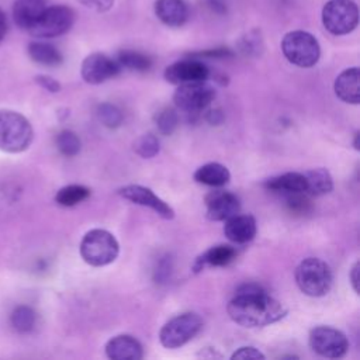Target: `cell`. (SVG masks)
Returning <instances> with one entry per match:
<instances>
[{"label":"cell","instance_id":"ab89813d","mask_svg":"<svg viewBox=\"0 0 360 360\" xmlns=\"http://www.w3.org/2000/svg\"><path fill=\"white\" fill-rule=\"evenodd\" d=\"M6 32H7V20H6L4 13L0 8V42L4 39Z\"/></svg>","mask_w":360,"mask_h":360},{"label":"cell","instance_id":"cb8c5ba5","mask_svg":"<svg viewBox=\"0 0 360 360\" xmlns=\"http://www.w3.org/2000/svg\"><path fill=\"white\" fill-rule=\"evenodd\" d=\"M307 180V190L305 193L309 195H323L332 191L333 188V179L330 173L323 167L311 169L304 173Z\"/></svg>","mask_w":360,"mask_h":360},{"label":"cell","instance_id":"ba28073f","mask_svg":"<svg viewBox=\"0 0 360 360\" xmlns=\"http://www.w3.org/2000/svg\"><path fill=\"white\" fill-rule=\"evenodd\" d=\"M75 22V11L65 4L46 6L28 32L35 38H55L68 32Z\"/></svg>","mask_w":360,"mask_h":360},{"label":"cell","instance_id":"484cf974","mask_svg":"<svg viewBox=\"0 0 360 360\" xmlns=\"http://www.w3.org/2000/svg\"><path fill=\"white\" fill-rule=\"evenodd\" d=\"M90 197V188L82 184H69L58 190L55 195L56 204L62 207H73Z\"/></svg>","mask_w":360,"mask_h":360},{"label":"cell","instance_id":"8fae6325","mask_svg":"<svg viewBox=\"0 0 360 360\" xmlns=\"http://www.w3.org/2000/svg\"><path fill=\"white\" fill-rule=\"evenodd\" d=\"M121 72L118 62L104 53L94 52L84 58L82 63V77L89 84H100L115 77Z\"/></svg>","mask_w":360,"mask_h":360},{"label":"cell","instance_id":"8992f818","mask_svg":"<svg viewBox=\"0 0 360 360\" xmlns=\"http://www.w3.org/2000/svg\"><path fill=\"white\" fill-rule=\"evenodd\" d=\"M202 328V319L195 312H184L169 319L159 332L160 345L166 349H177L190 342Z\"/></svg>","mask_w":360,"mask_h":360},{"label":"cell","instance_id":"9c48e42d","mask_svg":"<svg viewBox=\"0 0 360 360\" xmlns=\"http://www.w3.org/2000/svg\"><path fill=\"white\" fill-rule=\"evenodd\" d=\"M214 97L215 89L207 80H200L179 84L173 94V101L181 111L198 112L208 107Z\"/></svg>","mask_w":360,"mask_h":360},{"label":"cell","instance_id":"4dcf8cb0","mask_svg":"<svg viewBox=\"0 0 360 360\" xmlns=\"http://www.w3.org/2000/svg\"><path fill=\"white\" fill-rule=\"evenodd\" d=\"M155 122L158 129L163 134V135H170L173 134V131L177 128L179 124V117L176 114V111L173 108H162L155 114Z\"/></svg>","mask_w":360,"mask_h":360},{"label":"cell","instance_id":"7c38bea8","mask_svg":"<svg viewBox=\"0 0 360 360\" xmlns=\"http://www.w3.org/2000/svg\"><path fill=\"white\" fill-rule=\"evenodd\" d=\"M118 194L134 204L150 208L163 219L174 218L173 208L167 202H165L160 197H158L150 188H148L145 186L128 184V186H124L122 188H120Z\"/></svg>","mask_w":360,"mask_h":360},{"label":"cell","instance_id":"e575fe53","mask_svg":"<svg viewBox=\"0 0 360 360\" xmlns=\"http://www.w3.org/2000/svg\"><path fill=\"white\" fill-rule=\"evenodd\" d=\"M190 56L191 58H229L232 56V51L228 48H215V49H205L201 52H195Z\"/></svg>","mask_w":360,"mask_h":360},{"label":"cell","instance_id":"9a60e30c","mask_svg":"<svg viewBox=\"0 0 360 360\" xmlns=\"http://www.w3.org/2000/svg\"><path fill=\"white\" fill-rule=\"evenodd\" d=\"M105 354L111 360H141L143 357V349L136 338L118 335L107 342Z\"/></svg>","mask_w":360,"mask_h":360},{"label":"cell","instance_id":"d6986e66","mask_svg":"<svg viewBox=\"0 0 360 360\" xmlns=\"http://www.w3.org/2000/svg\"><path fill=\"white\" fill-rule=\"evenodd\" d=\"M45 8L46 0H15L13 6V17L15 24L28 32Z\"/></svg>","mask_w":360,"mask_h":360},{"label":"cell","instance_id":"1f68e13d","mask_svg":"<svg viewBox=\"0 0 360 360\" xmlns=\"http://www.w3.org/2000/svg\"><path fill=\"white\" fill-rule=\"evenodd\" d=\"M239 48L243 53L246 55H252V53H257L259 49L262 48V39L260 35L257 34V31H252L249 34H246L240 42H239Z\"/></svg>","mask_w":360,"mask_h":360},{"label":"cell","instance_id":"4fadbf2b","mask_svg":"<svg viewBox=\"0 0 360 360\" xmlns=\"http://www.w3.org/2000/svg\"><path fill=\"white\" fill-rule=\"evenodd\" d=\"M210 69L197 58L177 60L165 69V79L172 84H183L190 82L208 80Z\"/></svg>","mask_w":360,"mask_h":360},{"label":"cell","instance_id":"4316f807","mask_svg":"<svg viewBox=\"0 0 360 360\" xmlns=\"http://www.w3.org/2000/svg\"><path fill=\"white\" fill-rule=\"evenodd\" d=\"M11 326L20 333H28L37 323V314L28 305H18L13 309L10 316Z\"/></svg>","mask_w":360,"mask_h":360},{"label":"cell","instance_id":"52a82bcc","mask_svg":"<svg viewBox=\"0 0 360 360\" xmlns=\"http://www.w3.org/2000/svg\"><path fill=\"white\" fill-rule=\"evenodd\" d=\"M359 22V8L353 0H329L322 8V24L333 35L352 32Z\"/></svg>","mask_w":360,"mask_h":360},{"label":"cell","instance_id":"83f0119b","mask_svg":"<svg viewBox=\"0 0 360 360\" xmlns=\"http://www.w3.org/2000/svg\"><path fill=\"white\" fill-rule=\"evenodd\" d=\"M56 148L62 155L72 158L80 152L82 142L73 131L63 129L56 135Z\"/></svg>","mask_w":360,"mask_h":360},{"label":"cell","instance_id":"8d00e7d4","mask_svg":"<svg viewBox=\"0 0 360 360\" xmlns=\"http://www.w3.org/2000/svg\"><path fill=\"white\" fill-rule=\"evenodd\" d=\"M359 269H360V263L356 262L350 270V274H349V278H350V283H352V287L354 290L356 294H359Z\"/></svg>","mask_w":360,"mask_h":360},{"label":"cell","instance_id":"3957f363","mask_svg":"<svg viewBox=\"0 0 360 360\" xmlns=\"http://www.w3.org/2000/svg\"><path fill=\"white\" fill-rule=\"evenodd\" d=\"M295 283L305 295L323 297L333 283L332 270L326 262L318 257H307L295 269Z\"/></svg>","mask_w":360,"mask_h":360},{"label":"cell","instance_id":"836d02e7","mask_svg":"<svg viewBox=\"0 0 360 360\" xmlns=\"http://www.w3.org/2000/svg\"><path fill=\"white\" fill-rule=\"evenodd\" d=\"M84 7L94 10L97 13L108 11L114 6V0H77Z\"/></svg>","mask_w":360,"mask_h":360},{"label":"cell","instance_id":"6da1fadb","mask_svg":"<svg viewBox=\"0 0 360 360\" xmlns=\"http://www.w3.org/2000/svg\"><path fill=\"white\" fill-rule=\"evenodd\" d=\"M229 318L245 328H260L276 323L287 315V308L256 283H245L228 302Z\"/></svg>","mask_w":360,"mask_h":360},{"label":"cell","instance_id":"277c9868","mask_svg":"<svg viewBox=\"0 0 360 360\" xmlns=\"http://www.w3.org/2000/svg\"><path fill=\"white\" fill-rule=\"evenodd\" d=\"M118 253V240L111 232L105 229H90L80 242L82 259L94 267H103L112 263Z\"/></svg>","mask_w":360,"mask_h":360},{"label":"cell","instance_id":"7a4b0ae2","mask_svg":"<svg viewBox=\"0 0 360 360\" xmlns=\"http://www.w3.org/2000/svg\"><path fill=\"white\" fill-rule=\"evenodd\" d=\"M34 129L30 121L13 110H0V150L20 153L30 148Z\"/></svg>","mask_w":360,"mask_h":360},{"label":"cell","instance_id":"f35d334b","mask_svg":"<svg viewBox=\"0 0 360 360\" xmlns=\"http://www.w3.org/2000/svg\"><path fill=\"white\" fill-rule=\"evenodd\" d=\"M224 120V115H222V112L219 111V110H211L208 114H207V121L210 122V124H219L221 121Z\"/></svg>","mask_w":360,"mask_h":360},{"label":"cell","instance_id":"5bb4252c","mask_svg":"<svg viewBox=\"0 0 360 360\" xmlns=\"http://www.w3.org/2000/svg\"><path fill=\"white\" fill-rule=\"evenodd\" d=\"M205 215L211 221H226L239 214V198L226 190H214L205 195Z\"/></svg>","mask_w":360,"mask_h":360},{"label":"cell","instance_id":"60d3db41","mask_svg":"<svg viewBox=\"0 0 360 360\" xmlns=\"http://www.w3.org/2000/svg\"><path fill=\"white\" fill-rule=\"evenodd\" d=\"M353 146H354V149H357V150H359V132H356V134H354V141H353Z\"/></svg>","mask_w":360,"mask_h":360},{"label":"cell","instance_id":"7402d4cb","mask_svg":"<svg viewBox=\"0 0 360 360\" xmlns=\"http://www.w3.org/2000/svg\"><path fill=\"white\" fill-rule=\"evenodd\" d=\"M229 179L231 173L226 166L217 162L205 163L194 172V180L210 187H222L229 181Z\"/></svg>","mask_w":360,"mask_h":360},{"label":"cell","instance_id":"ac0fdd59","mask_svg":"<svg viewBox=\"0 0 360 360\" xmlns=\"http://www.w3.org/2000/svg\"><path fill=\"white\" fill-rule=\"evenodd\" d=\"M156 17L167 27H181L188 18V8L184 0H156Z\"/></svg>","mask_w":360,"mask_h":360},{"label":"cell","instance_id":"74e56055","mask_svg":"<svg viewBox=\"0 0 360 360\" xmlns=\"http://www.w3.org/2000/svg\"><path fill=\"white\" fill-rule=\"evenodd\" d=\"M207 4L217 14L226 13V4L224 3V0H207Z\"/></svg>","mask_w":360,"mask_h":360},{"label":"cell","instance_id":"e0dca14e","mask_svg":"<svg viewBox=\"0 0 360 360\" xmlns=\"http://www.w3.org/2000/svg\"><path fill=\"white\" fill-rule=\"evenodd\" d=\"M360 72L359 68L345 69L335 80L333 89L336 96L347 104H359L360 101Z\"/></svg>","mask_w":360,"mask_h":360},{"label":"cell","instance_id":"30bf717a","mask_svg":"<svg viewBox=\"0 0 360 360\" xmlns=\"http://www.w3.org/2000/svg\"><path fill=\"white\" fill-rule=\"evenodd\" d=\"M311 349L326 359L343 357L349 350V340L343 332L332 326H316L309 332Z\"/></svg>","mask_w":360,"mask_h":360},{"label":"cell","instance_id":"5b68a950","mask_svg":"<svg viewBox=\"0 0 360 360\" xmlns=\"http://www.w3.org/2000/svg\"><path fill=\"white\" fill-rule=\"evenodd\" d=\"M281 51L285 59L300 68H311L321 58V46L318 39L301 30L287 32L281 39Z\"/></svg>","mask_w":360,"mask_h":360},{"label":"cell","instance_id":"44dd1931","mask_svg":"<svg viewBox=\"0 0 360 360\" xmlns=\"http://www.w3.org/2000/svg\"><path fill=\"white\" fill-rule=\"evenodd\" d=\"M236 257V250L229 245H217L205 250L197 257L194 263V270L201 271L204 267H224L228 266Z\"/></svg>","mask_w":360,"mask_h":360},{"label":"cell","instance_id":"d6a6232c","mask_svg":"<svg viewBox=\"0 0 360 360\" xmlns=\"http://www.w3.org/2000/svg\"><path fill=\"white\" fill-rule=\"evenodd\" d=\"M232 360H236V359H240V360H246V359H264V354L253 347V346H243V347H239L238 350H235L231 356Z\"/></svg>","mask_w":360,"mask_h":360},{"label":"cell","instance_id":"603a6c76","mask_svg":"<svg viewBox=\"0 0 360 360\" xmlns=\"http://www.w3.org/2000/svg\"><path fill=\"white\" fill-rule=\"evenodd\" d=\"M30 58L44 66H59L63 62V56L56 46L49 42L32 41L28 45Z\"/></svg>","mask_w":360,"mask_h":360},{"label":"cell","instance_id":"d4e9b609","mask_svg":"<svg viewBox=\"0 0 360 360\" xmlns=\"http://www.w3.org/2000/svg\"><path fill=\"white\" fill-rule=\"evenodd\" d=\"M115 60L118 65L128 70H135V72H146L152 66V59L138 51L134 49H122L118 52Z\"/></svg>","mask_w":360,"mask_h":360},{"label":"cell","instance_id":"2e32d148","mask_svg":"<svg viewBox=\"0 0 360 360\" xmlns=\"http://www.w3.org/2000/svg\"><path fill=\"white\" fill-rule=\"evenodd\" d=\"M256 219L249 214H236L225 221V236L238 245L250 242L256 235Z\"/></svg>","mask_w":360,"mask_h":360},{"label":"cell","instance_id":"f1b7e54d","mask_svg":"<svg viewBox=\"0 0 360 360\" xmlns=\"http://www.w3.org/2000/svg\"><path fill=\"white\" fill-rule=\"evenodd\" d=\"M97 117L101 121V124L105 125L107 128H117L122 124V120H124L121 110L117 105L110 103H103L98 105Z\"/></svg>","mask_w":360,"mask_h":360},{"label":"cell","instance_id":"d590c367","mask_svg":"<svg viewBox=\"0 0 360 360\" xmlns=\"http://www.w3.org/2000/svg\"><path fill=\"white\" fill-rule=\"evenodd\" d=\"M35 82L44 87L45 90H48L49 93H58L60 90V83L58 80H55L53 77L51 76H46V75H38L35 76Z\"/></svg>","mask_w":360,"mask_h":360},{"label":"cell","instance_id":"f546056e","mask_svg":"<svg viewBox=\"0 0 360 360\" xmlns=\"http://www.w3.org/2000/svg\"><path fill=\"white\" fill-rule=\"evenodd\" d=\"M160 143L153 134H145L139 136L134 143V150L145 159H150L159 153Z\"/></svg>","mask_w":360,"mask_h":360},{"label":"cell","instance_id":"ffe728a7","mask_svg":"<svg viewBox=\"0 0 360 360\" xmlns=\"http://www.w3.org/2000/svg\"><path fill=\"white\" fill-rule=\"evenodd\" d=\"M263 186L274 193L283 194H294V193H305L307 180L304 173L300 172H287L278 176H273L267 179Z\"/></svg>","mask_w":360,"mask_h":360}]
</instances>
